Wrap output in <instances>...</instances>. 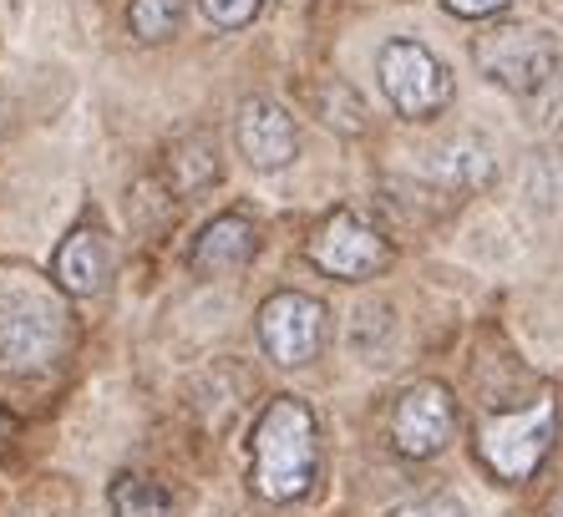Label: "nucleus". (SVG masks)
<instances>
[{
    "label": "nucleus",
    "instance_id": "12",
    "mask_svg": "<svg viewBox=\"0 0 563 517\" xmlns=\"http://www.w3.org/2000/svg\"><path fill=\"white\" fill-rule=\"evenodd\" d=\"M107 503H112V517H173V492L157 477H143V472L112 477Z\"/></svg>",
    "mask_w": 563,
    "mask_h": 517
},
{
    "label": "nucleus",
    "instance_id": "11",
    "mask_svg": "<svg viewBox=\"0 0 563 517\" xmlns=\"http://www.w3.org/2000/svg\"><path fill=\"white\" fill-rule=\"evenodd\" d=\"M260 249V229H254L244 213H223V219L203 223V233L194 239V270L198 274H229V270H244Z\"/></svg>",
    "mask_w": 563,
    "mask_h": 517
},
{
    "label": "nucleus",
    "instance_id": "3",
    "mask_svg": "<svg viewBox=\"0 0 563 517\" xmlns=\"http://www.w3.org/2000/svg\"><path fill=\"white\" fill-rule=\"evenodd\" d=\"M553 437H559V402L543 391L523 411L483 421V431H477V462L503 482H528L543 466Z\"/></svg>",
    "mask_w": 563,
    "mask_h": 517
},
{
    "label": "nucleus",
    "instance_id": "15",
    "mask_svg": "<svg viewBox=\"0 0 563 517\" xmlns=\"http://www.w3.org/2000/svg\"><path fill=\"white\" fill-rule=\"evenodd\" d=\"M391 517H472L462 497L452 492H432V497H417V503H401Z\"/></svg>",
    "mask_w": 563,
    "mask_h": 517
},
{
    "label": "nucleus",
    "instance_id": "16",
    "mask_svg": "<svg viewBox=\"0 0 563 517\" xmlns=\"http://www.w3.org/2000/svg\"><path fill=\"white\" fill-rule=\"evenodd\" d=\"M508 0H446V11L452 15H462V21H477V15H493V11H503Z\"/></svg>",
    "mask_w": 563,
    "mask_h": 517
},
{
    "label": "nucleus",
    "instance_id": "8",
    "mask_svg": "<svg viewBox=\"0 0 563 517\" xmlns=\"http://www.w3.org/2000/svg\"><path fill=\"white\" fill-rule=\"evenodd\" d=\"M457 437V402L442 381H417L391 406V447L401 457H437Z\"/></svg>",
    "mask_w": 563,
    "mask_h": 517
},
{
    "label": "nucleus",
    "instance_id": "1",
    "mask_svg": "<svg viewBox=\"0 0 563 517\" xmlns=\"http://www.w3.org/2000/svg\"><path fill=\"white\" fill-rule=\"evenodd\" d=\"M254 492L264 503H295L320 472V427L300 396H275L254 421Z\"/></svg>",
    "mask_w": 563,
    "mask_h": 517
},
{
    "label": "nucleus",
    "instance_id": "14",
    "mask_svg": "<svg viewBox=\"0 0 563 517\" xmlns=\"http://www.w3.org/2000/svg\"><path fill=\"white\" fill-rule=\"evenodd\" d=\"M264 0H198V11L209 15V26L219 31H239V26H250L254 15H260Z\"/></svg>",
    "mask_w": 563,
    "mask_h": 517
},
{
    "label": "nucleus",
    "instance_id": "10",
    "mask_svg": "<svg viewBox=\"0 0 563 517\" xmlns=\"http://www.w3.org/2000/svg\"><path fill=\"white\" fill-rule=\"evenodd\" d=\"M107 274H112V249H107L102 229L81 223V229H71L62 244H56V254H52L56 289H66V295H77V299L102 295Z\"/></svg>",
    "mask_w": 563,
    "mask_h": 517
},
{
    "label": "nucleus",
    "instance_id": "2",
    "mask_svg": "<svg viewBox=\"0 0 563 517\" xmlns=\"http://www.w3.org/2000/svg\"><path fill=\"white\" fill-rule=\"evenodd\" d=\"M71 345V320L46 289L5 285L0 289V375L52 371Z\"/></svg>",
    "mask_w": 563,
    "mask_h": 517
},
{
    "label": "nucleus",
    "instance_id": "9",
    "mask_svg": "<svg viewBox=\"0 0 563 517\" xmlns=\"http://www.w3.org/2000/svg\"><path fill=\"white\" fill-rule=\"evenodd\" d=\"M234 138H239V153L250 157L254 168H264V173L295 163V147H300L295 117H289L279 102H269V97H250V102L239 107Z\"/></svg>",
    "mask_w": 563,
    "mask_h": 517
},
{
    "label": "nucleus",
    "instance_id": "17",
    "mask_svg": "<svg viewBox=\"0 0 563 517\" xmlns=\"http://www.w3.org/2000/svg\"><path fill=\"white\" fill-rule=\"evenodd\" d=\"M11 441H15V416L5 411V406H0V457L11 452Z\"/></svg>",
    "mask_w": 563,
    "mask_h": 517
},
{
    "label": "nucleus",
    "instance_id": "13",
    "mask_svg": "<svg viewBox=\"0 0 563 517\" xmlns=\"http://www.w3.org/2000/svg\"><path fill=\"white\" fill-rule=\"evenodd\" d=\"M184 11L188 0H132L128 26L137 41H168L178 31V21H184Z\"/></svg>",
    "mask_w": 563,
    "mask_h": 517
},
{
    "label": "nucleus",
    "instance_id": "6",
    "mask_svg": "<svg viewBox=\"0 0 563 517\" xmlns=\"http://www.w3.org/2000/svg\"><path fill=\"white\" fill-rule=\"evenodd\" d=\"M310 264L330 279H376L391 264V244L376 223H366L355 208H335L320 229L310 233Z\"/></svg>",
    "mask_w": 563,
    "mask_h": 517
},
{
    "label": "nucleus",
    "instance_id": "4",
    "mask_svg": "<svg viewBox=\"0 0 563 517\" xmlns=\"http://www.w3.org/2000/svg\"><path fill=\"white\" fill-rule=\"evenodd\" d=\"M472 56H477V66H483L498 87L518 91V97H538V91H549L553 81L563 77L559 46H553L543 31H528V26L487 31V36H477Z\"/></svg>",
    "mask_w": 563,
    "mask_h": 517
},
{
    "label": "nucleus",
    "instance_id": "7",
    "mask_svg": "<svg viewBox=\"0 0 563 517\" xmlns=\"http://www.w3.org/2000/svg\"><path fill=\"white\" fill-rule=\"evenodd\" d=\"M260 345L279 365H305L325 345V305L300 289H279L260 305Z\"/></svg>",
    "mask_w": 563,
    "mask_h": 517
},
{
    "label": "nucleus",
    "instance_id": "5",
    "mask_svg": "<svg viewBox=\"0 0 563 517\" xmlns=\"http://www.w3.org/2000/svg\"><path fill=\"white\" fill-rule=\"evenodd\" d=\"M376 72H380L386 102L401 117H411V122H427V117H437L452 102V77H446V66L421 41H407V36L386 41L376 56Z\"/></svg>",
    "mask_w": 563,
    "mask_h": 517
}]
</instances>
